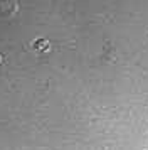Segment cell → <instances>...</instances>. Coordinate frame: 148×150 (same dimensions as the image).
Here are the masks:
<instances>
[{"mask_svg": "<svg viewBox=\"0 0 148 150\" xmlns=\"http://www.w3.org/2000/svg\"><path fill=\"white\" fill-rule=\"evenodd\" d=\"M49 44H47V41H37V47L39 49H44V47H47Z\"/></svg>", "mask_w": 148, "mask_h": 150, "instance_id": "1", "label": "cell"}]
</instances>
